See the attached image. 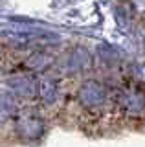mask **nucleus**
Instances as JSON below:
<instances>
[{
    "mask_svg": "<svg viewBox=\"0 0 145 147\" xmlns=\"http://www.w3.org/2000/svg\"><path fill=\"white\" fill-rule=\"evenodd\" d=\"M77 99L79 105L88 112H97L107 105L108 101V90L101 81L96 79H87L81 83L77 90Z\"/></svg>",
    "mask_w": 145,
    "mask_h": 147,
    "instance_id": "obj_1",
    "label": "nucleus"
},
{
    "mask_svg": "<svg viewBox=\"0 0 145 147\" xmlns=\"http://www.w3.org/2000/svg\"><path fill=\"white\" fill-rule=\"evenodd\" d=\"M0 40H4L7 46L13 48H33V46H46L57 42L59 37L48 31H4L0 35Z\"/></svg>",
    "mask_w": 145,
    "mask_h": 147,
    "instance_id": "obj_2",
    "label": "nucleus"
},
{
    "mask_svg": "<svg viewBox=\"0 0 145 147\" xmlns=\"http://www.w3.org/2000/svg\"><path fill=\"white\" fill-rule=\"evenodd\" d=\"M46 131L44 119L35 110H22L15 116V132L24 142H35Z\"/></svg>",
    "mask_w": 145,
    "mask_h": 147,
    "instance_id": "obj_3",
    "label": "nucleus"
},
{
    "mask_svg": "<svg viewBox=\"0 0 145 147\" xmlns=\"http://www.w3.org/2000/svg\"><path fill=\"white\" fill-rule=\"evenodd\" d=\"M117 110L127 118L145 116V92L138 88H121L114 99Z\"/></svg>",
    "mask_w": 145,
    "mask_h": 147,
    "instance_id": "obj_4",
    "label": "nucleus"
},
{
    "mask_svg": "<svg viewBox=\"0 0 145 147\" xmlns=\"http://www.w3.org/2000/svg\"><path fill=\"white\" fill-rule=\"evenodd\" d=\"M88 64H90L88 52L85 48H81V46H77L70 53H66V57L61 63V68L66 74H75V72H81L83 68H87Z\"/></svg>",
    "mask_w": 145,
    "mask_h": 147,
    "instance_id": "obj_5",
    "label": "nucleus"
},
{
    "mask_svg": "<svg viewBox=\"0 0 145 147\" xmlns=\"http://www.w3.org/2000/svg\"><path fill=\"white\" fill-rule=\"evenodd\" d=\"M7 86L11 88L13 94L24 96V98H30V96H37V81L30 76H24V74H19V76H13L9 81H7Z\"/></svg>",
    "mask_w": 145,
    "mask_h": 147,
    "instance_id": "obj_6",
    "label": "nucleus"
},
{
    "mask_svg": "<svg viewBox=\"0 0 145 147\" xmlns=\"http://www.w3.org/2000/svg\"><path fill=\"white\" fill-rule=\"evenodd\" d=\"M37 98L40 103L50 107L59 99V83L55 79H40L37 81Z\"/></svg>",
    "mask_w": 145,
    "mask_h": 147,
    "instance_id": "obj_7",
    "label": "nucleus"
},
{
    "mask_svg": "<svg viewBox=\"0 0 145 147\" xmlns=\"http://www.w3.org/2000/svg\"><path fill=\"white\" fill-rule=\"evenodd\" d=\"M17 114V99L13 92L0 90V125L7 123Z\"/></svg>",
    "mask_w": 145,
    "mask_h": 147,
    "instance_id": "obj_8",
    "label": "nucleus"
},
{
    "mask_svg": "<svg viewBox=\"0 0 145 147\" xmlns=\"http://www.w3.org/2000/svg\"><path fill=\"white\" fill-rule=\"evenodd\" d=\"M97 57L101 59L103 64H108V66H112V64H116L119 61L117 50L112 48V46H108V44H99L97 46Z\"/></svg>",
    "mask_w": 145,
    "mask_h": 147,
    "instance_id": "obj_9",
    "label": "nucleus"
},
{
    "mask_svg": "<svg viewBox=\"0 0 145 147\" xmlns=\"http://www.w3.org/2000/svg\"><path fill=\"white\" fill-rule=\"evenodd\" d=\"M50 64V57L48 55H44V53H33L31 57L28 59V66L31 68V70H35V72H40V70H44Z\"/></svg>",
    "mask_w": 145,
    "mask_h": 147,
    "instance_id": "obj_10",
    "label": "nucleus"
},
{
    "mask_svg": "<svg viewBox=\"0 0 145 147\" xmlns=\"http://www.w3.org/2000/svg\"><path fill=\"white\" fill-rule=\"evenodd\" d=\"M130 76H132L136 81L145 83V63H136L132 66V70H130Z\"/></svg>",
    "mask_w": 145,
    "mask_h": 147,
    "instance_id": "obj_11",
    "label": "nucleus"
}]
</instances>
